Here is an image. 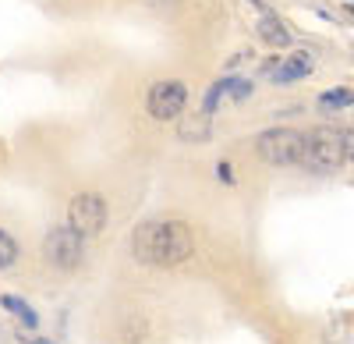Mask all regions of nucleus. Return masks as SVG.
Here are the masks:
<instances>
[{"label":"nucleus","mask_w":354,"mask_h":344,"mask_svg":"<svg viewBox=\"0 0 354 344\" xmlns=\"http://www.w3.org/2000/svg\"><path fill=\"white\" fill-rule=\"evenodd\" d=\"M192 248H195L192 231L181 220H153V224H142L131 235L135 260L149 266H177L192 255Z\"/></svg>","instance_id":"f257e3e1"},{"label":"nucleus","mask_w":354,"mask_h":344,"mask_svg":"<svg viewBox=\"0 0 354 344\" xmlns=\"http://www.w3.org/2000/svg\"><path fill=\"white\" fill-rule=\"evenodd\" d=\"M344 135L333 132V128H312L305 138H301V160L308 170H315V174H330V170H337L344 163Z\"/></svg>","instance_id":"f03ea898"},{"label":"nucleus","mask_w":354,"mask_h":344,"mask_svg":"<svg viewBox=\"0 0 354 344\" xmlns=\"http://www.w3.org/2000/svg\"><path fill=\"white\" fill-rule=\"evenodd\" d=\"M301 132L294 128H270L255 138V150L266 163H277V167H290L301 160Z\"/></svg>","instance_id":"7ed1b4c3"},{"label":"nucleus","mask_w":354,"mask_h":344,"mask_svg":"<svg viewBox=\"0 0 354 344\" xmlns=\"http://www.w3.org/2000/svg\"><path fill=\"white\" fill-rule=\"evenodd\" d=\"M106 199L100 192H78L71 199V206H68V224L75 227V231L85 238V235H100L103 227H106Z\"/></svg>","instance_id":"20e7f679"},{"label":"nucleus","mask_w":354,"mask_h":344,"mask_svg":"<svg viewBox=\"0 0 354 344\" xmlns=\"http://www.w3.org/2000/svg\"><path fill=\"white\" fill-rule=\"evenodd\" d=\"M43 255H46V263H53L57 270H75L82 263V255H85L82 235L75 231L71 224L53 227V231L43 238Z\"/></svg>","instance_id":"39448f33"},{"label":"nucleus","mask_w":354,"mask_h":344,"mask_svg":"<svg viewBox=\"0 0 354 344\" xmlns=\"http://www.w3.org/2000/svg\"><path fill=\"white\" fill-rule=\"evenodd\" d=\"M188 103V89H185V82H177V78H163L156 82L149 96H145V107H149V114L156 121H174L177 114L185 110Z\"/></svg>","instance_id":"423d86ee"},{"label":"nucleus","mask_w":354,"mask_h":344,"mask_svg":"<svg viewBox=\"0 0 354 344\" xmlns=\"http://www.w3.org/2000/svg\"><path fill=\"white\" fill-rule=\"evenodd\" d=\"M312 68H315V57L308 50H298V53H290L287 61H277V68H270V75L283 85V82H298V78L312 75Z\"/></svg>","instance_id":"0eeeda50"},{"label":"nucleus","mask_w":354,"mask_h":344,"mask_svg":"<svg viewBox=\"0 0 354 344\" xmlns=\"http://www.w3.org/2000/svg\"><path fill=\"white\" fill-rule=\"evenodd\" d=\"M255 4H259V36L270 43V46H290V28L270 8H266L262 0H255Z\"/></svg>","instance_id":"6e6552de"},{"label":"nucleus","mask_w":354,"mask_h":344,"mask_svg":"<svg viewBox=\"0 0 354 344\" xmlns=\"http://www.w3.org/2000/svg\"><path fill=\"white\" fill-rule=\"evenodd\" d=\"M351 103H354V93H351V89H330V93L319 96V107H322V110H344V107H351Z\"/></svg>","instance_id":"1a4fd4ad"},{"label":"nucleus","mask_w":354,"mask_h":344,"mask_svg":"<svg viewBox=\"0 0 354 344\" xmlns=\"http://www.w3.org/2000/svg\"><path fill=\"white\" fill-rule=\"evenodd\" d=\"M0 305H4V309H15L18 316H21V323H25V327H36V312H32V305H28V302L4 295V298H0Z\"/></svg>","instance_id":"9d476101"},{"label":"nucleus","mask_w":354,"mask_h":344,"mask_svg":"<svg viewBox=\"0 0 354 344\" xmlns=\"http://www.w3.org/2000/svg\"><path fill=\"white\" fill-rule=\"evenodd\" d=\"M15 260H18V245H15V238H11L8 231H0V270L15 266Z\"/></svg>","instance_id":"9b49d317"},{"label":"nucleus","mask_w":354,"mask_h":344,"mask_svg":"<svg viewBox=\"0 0 354 344\" xmlns=\"http://www.w3.org/2000/svg\"><path fill=\"white\" fill-rule=\"evenodd\" d=\"M344 156H351V160H354V132H347V135H344Z\"/></svg>","instance_id":"f8f14e48"},{"label":"nucleus","mask_w":354,"mask_h":344,"mask_svg":"<svg viewBox=\"0 0 354 344\" xmlns=\"http://www.w3.org/2000/svg\"><path fill=\"white\" fill-rule=\"evenodd\" d=\"M25 344H50V341H43V337H32V341H25Z\"/></svg>","instance_id":"ddd939ff"},{"label":"nucleus","mask_w":354,"mask_h":344,"mask_svg":"<svg viewBox=\"0 0 354 344\" xmlns=\"http://www.w3.org/2000/svg\"><path fill=\"white\" fill-rule=\"evenodd\" d=\"M351 15H354V4H351Z\"/></svg>","instance_id":"4468645a"}]
</instances>
